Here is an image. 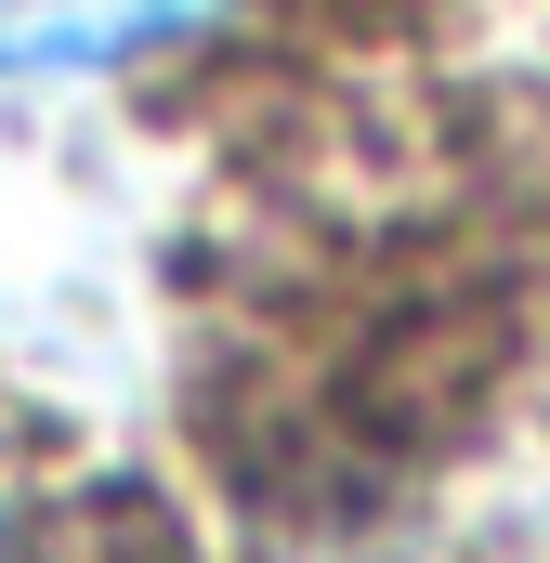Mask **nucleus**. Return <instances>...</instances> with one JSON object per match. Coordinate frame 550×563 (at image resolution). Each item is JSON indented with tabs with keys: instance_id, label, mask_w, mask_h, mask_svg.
<instances>
[{
	"instance_id": "f257e3e1",
	"label": "nucleus",
	"mask_w": 550,
	"mask_h": 563,
	"mask_svg": "<svg viewBox=\"0 0 550 563\" xmlns=\"http://www.w3.org/2000/svg\"><path fill=\"white\" fill-rule=\"evenodd\" d=\"M250 0H0V79L13 92H79V79H132L157 53L237 26Z\"/></svg>"
},
{
	"instance_id": "f03ea898",
	"label": "nucleus",
	"mask_w": 550,
	"mask_h": 563,
	"mask_svg": "<svg viewBox=\"0 0 550 563\" xmlns=\"http://www.w3.org/2000/svg\"><path fill=\"white\" fill-rule=\"evenodd\" d=\"M0 563H40V511H26V485L0 472Z\"/></svg>"
}]
</instances>
